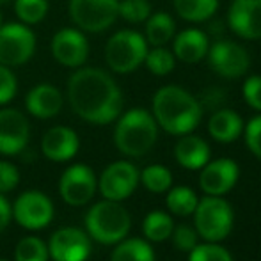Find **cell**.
<instances>
[{
    "instance_id": "cell-1",
    "label": "cell",
    "mask_w": 261,
    "mask_h": 261,
    "mask_svg": "<svg viewBox=\"0 0 261 261\" xmlns=\"http://www.w3.org/2000/svg\"><path fill=\"white\" fill-rule=\"evenodd\" d=\"M73 112L91 124H109L123 110V94L116 80L100 68H80L68 80Z\"/></svg>"
},
{
    "instance_id": "cell-2",
    "label": "cell",
    "mask_w": 261,
    "mask_h": 261,
    "mask_svg": "<svg viewBox=\"0 0 261 261\" xmlns=\"http://www.w3.org/2000/svg\"><path fill=\"white\" fill-rule=\"evenodd\" d=\"M153 117L171 135H185L196 130L203 117L199 100L179 86H165L153 96Z\"/></svg>"
},
{
    "instance_id": "cell-3",
    "label": "cell",
    "mask_w": 261,
    "mask_h": 261,
    "mask_svg": "<svg viewBox=\"0 0 261 261\" xmlns=\"http://www.w3.org/2000/svg\"><path fill=\"white\" fill-rule=\"evenodd\" d=\"M158 124L144 109H132L119 117L114 130V144L126 156H144L155 146Z\"/></svg>"
},
{
    "instance_id": "cell-4",
    "label": "cell",
    "mask_w": 261,
    "mask_h": 261,
    "mask_svg": "<svg viewBox=\"0 0 261 261\" xmlns=\"http://www.w3.org/2000/svg\"><path fill=\"white\" fill-rule=\"evenodd\" d=\"M87 234L103 245H116L128 237L132 217L119 201L103 199L86 215Z\"/></svg>"
},
{
    "instance_id": "cell-5",
    "label": "cell",
    "mask_w": 261,
    "mask_h": 261,
    "mask_svg": "<svg viewBox=\"0 0 261 261\" xmlns=\"http://www.w3.org/2000/svg\"><path fill=\"white\" fill-rule=\"evenodd\" d=\"M192 215L197 234L206 242H222L233 231V208L222 196H206L199 199Z\"/></svg>"
},
{
    "instance_id": "cell-6",
    "label": "cell",
    "mask_w": 261,
    "mask_h": 261,
    "mask_svg": "<svg viewBox=\"0 0 261 261\" xmlns=\"http://www.w3.org/2000/svg\"><path fill=\"white\" fill-rule=\"evenodd\" d=\"M148 41L135 31H119L109 39L105 46V61L114 73L126 75L144 62Z\"/></svg>"
},
{
    "instance_id": "cell-7",
    "label": "cell",
    "mask_w": 261,
    "mask_h": 261,
    "mask_svg": "<svg viewBox=\"0 0 261 261\" xmlns=\"http://www.w3.org/2000/svg\"><path fill=\"white\" fill-rule=\"evenodd\" d=\"M119 0H69L68 13L80 31L103 32L119 16Z\"/></svg>"
},
{
    "instance_id": "cell-8",
    "label": "cell",
    "mask_w": 261,
    "mask_h": 261,
    "mask_svg": "<svg viewBox=\"0 0 261 261\" xmlns=\"http://www.w3.org/2000/svg\"><path fill=\"white\" fill-rule=\"evenodd\" d=\"M36 36L23 23L0 25V64L21 66L34 55Z\"/></svg>"
},
{
    "instance_id": "cell-9",
    "label": "cell",
    "mask_w": 261,
    "mask_h": 261,
    "mask_svg": "<svg viewBox=\"0 0 261 261\" xmlns=\"http://www.w3.org/2000/svg\"><path fill=\"white\" fill-rule=\"evenodd\" d=\"M13 219L21 227L31 231L45 229L54 220V203L46 194L39 190H27L20 194L11 206Z\"/></svg>"
},
{
    "instance_id": "cell-10",
    "label": "cell",
    "mask_w": 261,
    "mask_h": 261,
    "mask_svg": "<svg viewBox=\"0 0 261 261\" xmlns=\"http://www.w3.org/2000/svg\"><path fill=\"white\" fill-rule=\"evenodd\" d=\"M210 68L224 79H240L251 68V55L242 45L220 39L208 48Z\"/></svg>"
},
{
    "instance_id": "cell-11",
    "label": "cell",
    "mask_w": 261,
    "mask_h": 261,
    "mask_svg": "<svg viewBox=\"0 0 261 261\" xmlns=\"http://www.w3.org/2000/svg\"><path fill=\"white\" fill-rule=\"evenodd\" d=\"M139 181H141V172L137 171V167L132 162L119 160L110 164L101 172V178L98 179V189L105 199L121 203L135 192Z\"/></svg>"
},
{
    "instance_id": "cell-12",
    "label": "cell",
    "mask_w": 261,
    "mask_h": 261,
    "mask_svg": "<svg viewBox=\"0 0 261 261\" xmlns=\"http://www.w3.org/2000/svg\"><path fill=\"white\" fill-rule=\"evenodd\" d=\"M98 189V179L89 165H69L59 179L61 197L71 206H84L94 197Z\"/></svg>"
},
{
    "instance_id": "cell-13",
    "label": "cell",
    "mask_w": 261,
    "mask_h": 261,
    "mask_svg": "<svg viewBox=\"0 0 261 261\" xmlns=\"http://www.w3.org/2000/svg\"><path fill=\"white\" fill-rule=\"evenodd\" d=\"M46 247L54 261H86L91 256V237L79 227H61Z\"/></svg>"
},
{
    "instance_id": "cell-14",
    "label": "cell",
    "mask_w": 261,
    "mask_h": 261,
    "mask_svg": "<svg viewBox=\"0 0 261 261\" xmlns=\"http://www.w3.org/2000/svg\"><path fill=\"white\" fill-rule=\"evenodd\" d=\"M31 126L20 110H0V155L13 156L21 153L29 144Z\"/></svg>"
},
{
    "instance_id": "cell-15",
    "label": "cell",
    "mask_w": 261,
    "mask_h": 261,
    "mask_svg": "<svg viewBox=\"0 0 261 261\" xmlns=\"http://www.w3.org/2000/svg\"><path fill=\"white\" fill-rule=\"evenodd\" d=\"M240 169L231 158H219L208 162L199 174V187L206 196H224L238 181Z\"/></svg>"
},
{
    "instance_id": "cell-16",
    "label": "cell",
    "mask_w": 261,
    "mask_h": 261,
    "mask_svg": "<svg viewBox=\"0 0 261 261\" xmlns=\"http://www.w3.org/2000/svg\"><path fill=\"white\" fill-rule=\"evenodd\" d=\"M227 25L242 39H261V0H233Z\"/></svg>"
},
{
    "instance_id": "cell-17",
    "label": "cell",
    "mask_w": 261,
    "mask_h": 261,
    "mask_svg": "<svg viewBox=\"0 0 261 261\" xmlns=\"http://www.w3.org/2000/svg\"><path fill=\"white\" fill-rule=\"evenodd\" d=\"M52 54L57 62L68 68H80L89 55L86 36L76 29H61L52 39Z\"/></svg>"
},
{
    "instance_id": "cell-18",
    "label": "cell",
    "mask_w": 261,
    "mask_h": 261,
    "mask_svg": "<svg viewBox=\"0 0 261 261\" xmlns=\"http://www.w3.org/2000/svg\"><path fill=\"white\" fill-rule=\"evenodd\" d=\"M79 135L68 126H54L43 135L41 151L52 162H68L79 153Z\"/></svg>"
},
{
    "instance_id": "cell-19",
    "label": "cell",
    "mask_w": 261,
    "mask_h": 261,
    "mask_svg": "<svg viewBox=\"0 0 261 261\" xmlns=\"http://www.w3.org/2000/svg\"><path fill=\"white\" fill-rule=\"evenodd\" d=\"M172 39V54L185 64H197L206 57L210 41L199 29H185L179 34H174Z\"/></svg>"
},
{
    "instance_id": "cell-20",
    "label": "cell",
    "mask_w": 261,
    "mask_h": 261,
    "mask_svg": "<svg viewBox=\"0 0 261 261\" xmlns=\"http://www.w3.org/2000/svg\"><path fill=\"white\" fill-rule=\"evenodd\" d=\"M25 107L31 116L38 119H50L62 109V94L52 84H38L29 91Z\"/></svg>"
},
{
    "instance_id": "cell-21",
    "label": "cell",
    "mask_w": 261,
    "mask_h": 261,
    "mask_svg": "<svg viewBox=\"0 0 261 261\" xmlns=\"http://www.w3.org/2000/svg\"><path fill=\"white\" fill-rule=\"evenodd\" d=\"M210 146L204 139L192 134L181 135L174 146V158L181 167L189 171H201L210 162Z\"/></svg>"
},
{
    "instance_id": "cell-22",
    "label": "cell",
    "mask_w": 261,
    "mask_h": 261,
    "mask_svg": "<svg viewBox=\"0 0 261 261\" xmlns=\"http://www.w3.org/2000/svg\"><path fill=\"white\" fill-rule=\"evenodd\" d=\"M208 132L217 142L229 144L234 142L244 134V121L240 114L231 109H220L213 112V116L208 121Z\"/></svg>"
},
{
    "instance_id": "cell-23",
    "label": "cell",
    "mask_w": 261,
    "mask_h": 261,
    "mask_svg": "<svg viewBox=\"0 0 261 261\" xmlns=\"http://www.w3.org/2000/svg\"><path fill=\"white\" fill-rule=\"evenodd\" d=\"M176 34V23L169 13H155L149 14L146 20V41L153 46H164Z\"/></svg>"
},
{
    "instance_id": "cell-24",
    "label": "cell",
    "mask_w": 261,
    "mask_h": 261,
    "mask_svg": "<svg viewBox=\"0 0 261 261\" xmlns=\"http://www.w3.org/2000/svg\"><path fill=\"white\" fill-rule=\"evenodd\" d=\"M110 261H155V251L148 240L124 238L110 254Z\"/></svg>"
},
{
    "instance_id": "cell-25",
    "label": "cell",
    "mask_w": 261,
    "mask_h": 261,
    "mask_svg": "<svg viewBox=\"0 0 261 261\" xmlns=\"http://www.w3.org/2000/svg\"><path fill=\"white\" fill-rule=\"evenodd\" d=\"M179 18L194 23L206 21L217 13L219 0H172Z\"/></svg>"
},
{
    "instance_id": "cell-26",
    "label": "cell",
    "mask_w": 261,
    "mask_h": 261,
    "mask_svg": "<svg viewBox=\"0 0 261 261\" xmlns=\"http://www.w3.org/2000/svg\"><path fill=\"white\" fill-rule=\"evenodd\" d=\"M197 196L190 187H174V189H169L167 190V208L171 213L178 217H189L196 212L197 206Z\"/></svg>"
},
{
    "instance_id": "cell-27",
    "label": "cell",
    "mask_w": 261,
    "mask_h": 261,
    "mask_svg": "<svg viewBox=\"0 0 261 261\" xmlns=\"http://www.w3.org/2000/svg\"><path fill=\"white\" fill-rule=\"evenodd\" d=\"M174 222L165 212H151L142 222V233L148 242H164L171 238Z\"/></svg>"
},
{
    "instance_id": "cell-28",
    "label": "cell",
    "mask_w": 261,
    "mask_h": 261,
    "mask_svg": "<svg viewBox=\"0 0 261 261\" xmlns=\"http://www.w3.org/2000/svg\"><path fill=\"white\" fill-rule=\"evenodd\" d=\"M141 181L149 192L153 194H164L171 189L172 185V174L164 165H149L141 172Z\"/></svg>"
},
{
    "instance_id": "cell-29",
    "label": "cell",
    "mask_w": 261,
    "mask_h": 261,
    "mask_svg": "<svg viewBox=\"0 0 261 261\" xmlns=\"http://www.w3.org/2000/svg\"><path fill=\"white\" fill-rule=\"evenodd\" d=\"M14 261H48V247L38 237H25L14 249Z\"/></svg>"
},
{
    "instance_id": "cell-30",
    "label": "cell",
    "mask_w": 261,
    "mask_h": 261,
    "mask_svg": "<svg viewBox=\"0 0 261 261\" xmlns=\"http://www.w3.org/2000/svg\"><path fill=\"white\" fill-rule=\"evenodd\" d=\"M148 69L156 76H165L174 69L176 57L172 52H169L164 46H155L153 50H148L144 59Z\"/></svg>"
},
{
    "instance_id": "cell-31",
    "label": "cell",
    "mask_w": 261,
    "mask_h": 261,
    "mask_svg": "<svg viewBox=\"0 0 261 261\" xmlns=\"http://www.w3.org/2000/svg\"><path fill=\"white\" fill-rule=\"evenodd\" d=\"M14 11L20 21L27 25L39 23L48 13V0H16Z\"/></svg>"
},
{
    "instance_id": "cell-32",
    "label": "cell",
    "mask_w": 261,
    "mask_h": 261,
    "mask_svg": "<svg viewBox=\"0 0 261 261\" xmlns=\"http://www.w3.org/2000/svg\"><path fill=\"white\" fill-rule=\"evenodd\" d=\"M189 261H233V256L219 242L197 244L189 252Z\"/></svg>"
},
{
    "instance_id": "cell-33",
    "label": "cell",
    "mask_w": 261,
    "mask_h": 261,
    "mask_svg": "<svg viewBox=\"0 0 261 261\" xmlns=\"http://www.w3.org/2000/svg\"><path fill=\"white\" fill-rule=\"evenodd\" d=\"M117 13L130 23H142L151 14V4L148 0H123L119 2Z\"/></svg>"
},
{
    "instance_id": "cell-34",
    "label": "cell",
    "mask_w": 261,
    "mask_h": 261,
    "mask_svg": "<svg viewBox=\"0 0 261 261\" xmlns=\"http://www.w3.org/2000/svg\"><path fill=\"white\" fill-rule=\"evenodd\" d=\"M171 238H172V242H174V247L178 249V251L190 252L197 245L199 234H197V231L194 229V227L187 226V224H179V226H174Z\"/></svg>"
},
{
    "instance_id": "cell-35",
    "label": "cell",
    "mask_w": 261,
    "mask_h": 261,
    "mask_svg": "<svg viewBox=\"0 0 261 261\" xmlns=\"http://www.w3.org/2000/svg\"><path fill=\"white\" fill-rule=\"evenodd\" d=\"M18 89V80L9 66L0 64V105L9 103Z\"/></svg>"
},
{
    "instance_id": "cell-36",
    "label": "cell",
    "mask_w": 261,
    "mask_h": 261,
    "mask_svg": "<svg viewBox=\"0 0 261 261\" xmlns=\"http://www.w3.org/2000/svg\"><path fill=\"white\" fill-rule=\"evenodd\" d=\"M244 135H245V144L251 149L252 155L261 158V114L252 117V119L245 124Z\"/></svg>"
},
{
    "instance_id": "cell-37",
    "label": "cell",
    "mask_w": 261,
    "mask_h": 261,
    "mask_svg": "<svg viewBox=\"0 0 261 261\" xmlns=\"http://www.w3.org/2000/svg\"><path fill=\"white\" fill-rule=\"evenodd\" d=\"M20 183V172L16 165L11 162L0 160V194H7L14 190Z\"/></svg>"
},
{
    "instance_id": "cell-38",
    "label": "cell",
    "mask_w": 261,
    "mask_h": 261,
    "mask_svg": "<svg viewBox=\"0 0 261 261\" xmlns=\"http://www.w3.org/2000/svg\"><path fill=\"white\" fill-rule=\"evenodd\" d=\"M244 100L251 109L261 112V76L252 75L244 82Z\"/></svg>"
},
{
    "instance_id": "cell-39",
    "label": "cell",
    "mask_w": 261,
    "mask_h": 261,
    "mask_svg": "<svg viewBox=\"0 0 261 261\" xmlns=\"http://www.w3.org/2000/svg\"><path fill=\"white\" fill-rule=\"evenodd\" d=\"M11 219H13V212H11L9 201L4 197V194H0V233L9 226Z\"/></svg>"
},
{
    "instance_id": "cell-40",
    "label": "cell",
    "mask_w": 261,
    "mask_h": 261,
    "mask_svg": "<svg viewBox=\"0 0 261 261\" xmlns=\"http://www.w3.org/2000/svg\"><path fill=\"white\" fill-rule=\"evenodd\" d=\"M7 2H13V0H0V6H2V4H7Z\"/></svg>"
},
{
    "instance_id": "cell-41",
    "label": "cell",
    "mask_w": 261,
    "mask_h": 261,
    "mask_svg": "<svg viewBox=\"0 0 261 261\" xmlns=\"http://www.w3.org/2000/svg\"><path fill=\"white\" fill-rule=\"evenodd\" d=\"M0 25H2V14H0Z\"/></svg>"
},
{
    "instance_id": "cell-42",
    "label": "cell",
    "mask_w": 261,
    "mask_h": 261,
    "mask_svg": "<svg viewBox=\"0 0 261 261\" xmlns=\"http://www.w3.org/2000/svg\"><path fill=\"white\" fill-rule=\"evenodd\" d=\"M0 261H7V259H0Z\"/></svg>"
}]
</instances>
